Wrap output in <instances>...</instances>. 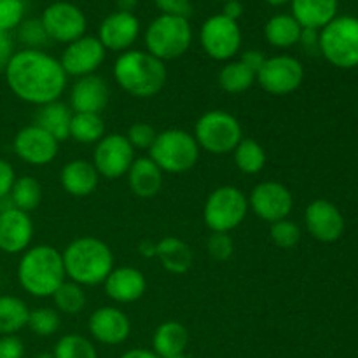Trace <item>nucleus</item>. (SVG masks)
<instances>
[{
    "mask_svg": "<svg viewBox=\"0 0 358 358\" xmlns=\"http://www.w3.org/2000/svg\"><path fill=\"white\" fill-rule=\"evenodd\" d=\"M3 76L14 96L35 107L58 101L65 93L69 79L59 59L38 49L14 52Z\"/></svg>",
    "mask_w": 358,
    "mask_h": 358,
    "instance_id": "1",
    "label": "nucleus"
},
{
    "mask_svg": "<svg viewBox=\"0 0 358 358\" xmlns=\"http://www.w3.org/2000/svg\"><path fill=\"white\" fill-rule=\"evenodd\" d=\"M112 73L122 91L140 100L157 96L168 80L166 63L140 49L121 52L114 62Z\"/></svg>",
    "mask_w": 358,
    "mask_h": 358,
    "instance_id": "2",
    "label": "nucleus"
},
{
    "mask_svg": "<svg viewBox=\"0 0 358 358\" xmlns=\"http://www.w3.org/2000/svg\"><path fill=\"white\" fill-rule=\"evenodd\" d=\"M63 268L70 282L80 287L103 285L114 266V254L103 240L94 236H79L62 252Z\"/></svg>",
    "mask_w": 358,
    "mask_h": 358,
    "instance_id": "3",
    "label": "nucleus"
},
{
    "mask_svg": "<svg viewBox=\"0 0 358 358\" xmlns=\"http://www.w3.org/2000/svg\"><path fill=\"white\" fill-rule=\"evenodd\" d=\"M20 287L37 299H48L66 280L62 252L51 245H35L21 254L16 269Z\"/></svg>",
    "mask_w": 358,
    "mask_h": 358,
    "instance_id": "4",
    "label": "nucleus"
},
{
    "mask_svg": "<svg viewBox=\"0 0 358 358\" xmlns=\"http://www.w3.org/2000/svg\"><path fill=\"white\" fill-rule=\"evenodd\" d=\"M198 142L194 135L185 129L170 128L157 133L152 147L149 149V157L159 166L163 173L182 175L191 171L199 159Z\"/></svg>",
    "mask_w": 358,
    "mask_h": 358,
    "instance_id": "5",
    "label": "nucleus"
},
{
    "mask_svg": "<svg viewBox=\"0 0 358 358\" xmlns=\"http://www.w3.org/2000/svg\"><path fill=\"white\" fill-rule=\"evenodd\" d=\"M147 52L161 62H171L189 51L192 44V28L187 17L159 14L143 34Z\"/></svg>",
    "mask_w": 358,
    "mask_h": 358,
    "instance_id": "6",
    "label": "nucleus"
},
{
    "mask_svg": "<svg viewBox=\"0 0 358 358\" xmlns=\"http://www.w3.org/2000/svg\"><path fill=\"white\" fill-rule=\"evenodd\" d=\"M194 138L199 149L212 156L233 154L243 138V128L231 112L222 108H212L199 115L194 124Z\"/></svg>",
    "mask_w": 358,
    "mask_h": 358,
    "instance_id": "7",
    "label": "nucleus"
},
{
    "mask_svg": "<svg viewBox=\"0 0 358 358\" xmlns=\"http://www.w3.org/2000/svg\"><path fill=\"white\" fill-rule=\"evenodd\" d=\"M248 196L234 185L213 189L203 206V220L212 233H231L248 215Z\"/></svg>",
    "mask_w": 358,
    "mask_h": 358,
    "instance_id": "8",
    "label": "nucleus"
},
{
    "mask_svg": "<svg viewBox=\"0 0 358 358\" xmlns=\"http://www.w3.org/2000/svg\"><path fill=\"white\" fill-rule=\"evenodd\" d=\"M320 55L338 69L358 66V17L336 16L325 24L320 30Z\"/></svg>",
    "mask_w": 358,
    "mask_h": 358,
    "instance_id": "9",
    "label": "nucleus"
},
{
    "mask_svg": "<svg viewBox=\"0 0 358 358\" xmlns=\"http://www.w3.org/2000/svg\"><path fill=\"white\" fill-rule=\"evenodd\" d=\"M243 35L238 21L224 14H213L199 28V44L215 62H231L240 52Z\"/></svg>",
    "mask_w": 358,
    "mask_h": 358,
    "instance_id": "10",
    "label": "nucleus"
},
{
    "mask_svg": "<svg viewBox=\"0 0 358 358\" xmlns=\"http://www.w3.org/2000/svg\"><path fill=\"white\" fill-rule=\"evenodd\" d=\"M304 83V66L290 55H276L266 58L257 72V84L269 94L285 96L294 93Z\"/></svg>",
    "mask_w": 358,
    "mask_h": 358,
    "instance_id": "11",
    "label": "nucleus"
},
{
    "mask_svg": "<svg viewBox=\"0 0 358 358\" xmlns=\"http://www.w3.org/2000/svg\"><path fill=\"white\" fill-rule=\"evenodd\" d=\"M42 24L45 28L49 41L59 44H70L77 38L84 37L87 30V17L80 7L76 3L58 0L51 2L44 9L41 16Z\"/></svg>",
    "mask_w": 358,
    "mask_h": 358,
    "instance_id": "12",
    "label": "nucleus"
},
{
    "mask_svg": "<svg viewBox=\"0 0 358 358\" xmlns=\"http://www.w3.org/2000/svg\"><path fill=\"white\" fill-rule=\"evenodd\" d=\"M135 161V149L128 142L126 135L108 133L94 145L93 166L98 175L107 180H117L124 177Z\"/></svg>",
    "mask_w": 358,
    "mask_h": 358,
    "instance_id": "13",
    "label": "nucleus"
},
{
    "mask_svg": "<svg viewBox=\"0 0 358 358\" xmlns=\"http://www.w3.org/2000/svg\"><path fill=\"white\" fill-rule=\"evenodd\" d=\"M248 208L264 222H278L289 219L294 208V196L282 182H259L248 194Z\"/></svg>",
    "mask_w": 358,
    "mask_h": 358,
    "instance_id": "14",
    "label": "nucleus"
},
{
    "mask_svg": "<svg viewBox=\"0 0 358 358\" xmlns=\"http://www.w3.org/2000/svg\"><path fill=\"white\" fill-rule=\"evenodd\" d=\"M105 56H107V49L98 41V37L84 35V37L66 44V48L62 52V58H59V63H62L66 76L79 79V77L96 73L101 63L105 62Z\"/></svg>",
    "mask_w": 358,
    "mask_h": 358,
    "instance_id": "15",
    "label": "nucleus"
},
{
    "mask_svg": "<svg viewBox=\"0 0 358 358\" xmlns=\"http://www.w3.org/2000/svg\"><path fill=\"white\" fill-rule=\"evenodd\" d=\"M13 149L23 163L31 164V166H45L58 156L59 142L37 124H30L16 133L13 140Z\"/></svg>",
    "mask_w": 358,
    "mask_h": 358,
    "instance_id": "16",
    "label": "nucleus"
},
{
    "mask_svg": "<svg viewBox=\"0 0 358 358\" xmlns=\"http://www.w3.org/2000/svg\"><path fill=\"white\" fill-rule=\"evenodd\" d=\"M304 226L320 243H334L345 233V217L329 199H313L304 210Z\"/></svg>",
    "mask_w": 358,
    "mask_h": 358,
    "instance_id": "17",
    "label": "nucleus"
},
{
    "mask_svg": "<svg viewBox=\"0 0 358 358\" xmlns=\"http://www.w3.org/2000/svg\"><path fill=\"white\" fill-rule=\"evenodd\" d=\"M87 331L94 341L101 345H122L131 334V322L122 310L115 306H101L91 313Z\"/></svg>",
    "mask_w": 358,
    "mask_h": 358,
    "instance_id": "18",
    "label": "nucleus"
},
{
    "mask_svg": "<svg viewBox=\"0 0 358 358\" xmlns=\"http://www.w3.org/2000/svg\"><path fill=\"white\" fill-rule=\"evenodd\" d=\"M140 35V21L133 13L115 10L108 14L98 28V41L107 51H129Z\"/></svg>",
    "mask_w": 358,
    "mask_h": 358,
    "instance_id": "19",
    "label": "nucleus"
},
{
    "mask_svg": "<svg viewBox=\"0 0 358 358\" xmlns=\"http://www.w3.org/2000/svg\"><path fill=\"white\" fill-rule=\"evenodd\" d=\"M34 240V222L30 213L10 208L0 212V252L9 255L23 254Z\"/></svg>",
    "mask_w": 358,
    "mask_h": 358,
    "instance_id": "20",
    "label": "nucleus"
},
{
    "mask_svg": "<svg viewBox=\"0 0 358 358\" xmlns=\"http://www.w3.org/2000/svg\"><path fill=\"white\" fill-rule=\"evenodd\" d=\"M110 100V90L103 77L86 76L79 77L70 90V105L73 114H101Z\"/></svg>",
    "mask_w": 358,
    "mask_h": 358,
    "instance_id": "21",
    "label": "nucleus"
},
{
    "mask_svg": "<svg viewBox=\"0 0 358 358\" xmlns=\"http://www.w3.org/2000/svg\"><path fill=\"white\" fill-rule=\"evenodd\" d=\"M105 296L117 304H131L147 292V278L133 266L114 268L103 282Z\"/></svg>",
    "mask_w": 358,
    "mask_h": 358,
    "instance_id": "22",
    "label": "nucleus"
},
{
    "mask_svg": "<svg viewBox=\"0 0 358 358\" xmlns=\"http://www.w3.org/2000/svg\"><path fill=\"white\" fill-rule=\"evenodd\" d=\"M100 175L91 161L72 159L59 171V184L66 194L73 198H87L96 191Z\"/></svg>",
    "mask_w": 358,
    "mask_h": 358,
    "instance_id": "23",
    "label": "nucleus"
},
{
    "mask_svg": "<svg viewBox=\"0 0 358 358\" xmlns=\"http://www.w3.org/2000/svg\"><path fill=\"white\" fill-rule=\"evenodd\" d=\"M126 177H128L129 191L140 199L154 198L163 189L164 173L149 156L135 157Z\"/></svg>",
    "mask_w": 358,
    "mask_h": 358,
    "instance_id": "24",
    "label": "nucleus"
},
{
    "mask_svg": "<svg viewBox=\"0 0 358 358\" xmlns=\"http://www.w3.org/2000/svg\"><path fill=\"white\" fill-rule=\"evenodd\" d=\"M290 7L301 27L322 30L338 16L339 0H290Z\"/></svg>",
    "mask_w": 358,
    "mask_h": 358,
    "instance_id": "25",
    "label": "nucleus"
},
{
    "mask_svg": "<svg viewBox=\"0 0 358 358\" xmlns=\"http://www.w3.org/2000/svg\"><path fill=\"white\" fill-rule=\"evenodd\" d=\"M156 257L171 275H185L192 268L194 252L177 236H164L156 245Z\"/></svg>",
    "mask_w": 358,
    "mask_h": 358,
    "instance_id": "26",
    "label": "nucleus"
},
{
    "mask_svg": "<svg viewBox=\"0 0 358 358\" xmlns=\"http://www.w3.org/2000/svg\"><path fill=\"white\" fill-rule=\"evenodd\" d=\"M72 108L66 103H63L62 100L51 101V103H45L37 107L35 112V122L38 128H42L44 131H48L58 142H65L66 138H70V122H72Z\"/></svg>",
    "mask_w": 358,
    "mask_h": 358,
    "instance_id": "27",
    "label": "nucleus"
},
{
    "mask_svg": "<svg viewBox=\"0 0 358 358\" xmlns=\"http://www.w3.org/2000/svg\"><path fill=\"white\" fill-rule=\"evenodd\" d=\"M189 345V331L177 320H166L154 331L152 352L159 358L180 355Z\"/></svg>",
    "mask_w": 358,
    "mask_h": 358,
    "instance_id": "28",
    "label": "nucleus"
},
{
    "mask_svg": "<svg viewBox=\"0 0 358 358\" xmlns=\"http://www.w3.org/2000/svg\"><path fill=\"white\" fill-rule=\"evenodd\" d=\"M303 27L292 14H275L264 24V37L269 45L276 49H289L299 44Z\"/></svg>",
    "mask_w": 358,
    "mask_h": 358,
    "instance_id": "29",
    "label": "nucleus"
},
{
    "mask_svg": "<svg viewBox=\"0 0 358 358\" xmlns=\"http://www.w3.org/2000/svg\"><path fill=\"white\" fill-rule=\"evenodd\" d=\"M30 308L21 297L0 296V336L17 334L27 327Z\"/></svg>",
    "mask_w": 358,
    "mask_h": 358,
    "instance_id": "30",
    "label": "nucleus"
},
{
    "mask_svg": "<svg viewBox=\"0 0 358 358\" xmlns=\"http://www.w3.org/2000/svg\"><path fill=\"white\" fill-rule=\"evenodd\" d=\"M217 80H219V86L222 91L229 94H240L250 90L257 83V76L247 65H243L240 59H231L220 69Z\"/></svg>",
    "mask_w": 358,
    "mask_h": 358,
    "instance_id": "31",
    "label": "nucleus"
},
{
    "mask_svg": "<svg viewBox=\"0 0 358 358\" xmlns=\"http://www.w3.org/2000/svg\"><path fill=\"white\" fill-rule=\"evenodd\" d=\"M234 154V164H236L238 170L245 175H257L264 170L266 161H268V156H266V150L257 140L248 138V136H243L241 142L238 143L236 149L233 150Z\"/></svg>",
    "mask_w": 358,
    "mask_h": 358,
    "instance_id": "32",
    "label": "nucleus"
},
{
    "mask_svg": "<svg viewBox=\"0 0 358 358\" xmlns=\"http://www.w3.org/2000/svg\"><path fill=\"white\" fill-rule=\"evenodd\" d=\"M105 133V121L101 114H73L72 122H70V138L76 140L77 143H84V145H96Z\"/></svg>",
    "mask_w": 358,
    "mask_h": 358,
    "instance_id": "33",
    "label": "nucleus"
},
{
    "mask_svg": "<svg viewBox=\"0 0 358 358\" xmlns=\"http://www.w3.org/2000/svg\"><path fill=\"white\" fill-rule=\"evenodd\" d=\"M9 199L13 203L14 208L21 210V212H34L38 208L42 201V185L31 175H23L17 177L14 182L13 189L9 192Z\"/></svg>",
    "mask_w": 358,
    "mask_h": 358,
    "instance_id": "34",
    "label": "nucleus"
},
{
    "mask_svg": "<svg viewBox=\"0 0 358 358\" xmlns=\"http://www.w3.org/2000/svg\"><path fill=\"white\" fill-rule=\"evenodd\" d=\"M52 303H55V310L58 311V313H80L87 303L84 287H80L79 283L76 282H70V280H65V282L58 287V290L52 294Z\"/></svg>",
    "mask_w": 358,
    "mask_h": 358,
    "instance_id": "35",
    "label": "nucleus"
},
{
    "mask_svg": "<svg viewBox=\"0 0 358 358\" xmlns=\"http://www.w3.org/2000/svg\"><path fill=\"white\" fill-rule=\"evenodd\" d=\"M55 358H98L93 343L80 334H66L58 339L52 352Z\"/></svg>",
    "mask_w": 358,
    "mask_h": 358,
    "instance_id": "36",
    "label": "nucleus"
},
{
    "mask_svg": "<svg viewBox=\"0 0 358 358\" xmlns=\"http://www.w3.org/2000/svg\"><path fill=\"white\" fill-rule=\"evenodd\" d=\"M59 325H62V317H59V313L55 308H37V310H30L27 327L35 336L49 338V336L58 332Z\"/></svg>",
    "mask_w": 358,
    "mask_h": 358,
    "instance_id": "37",
    "label": "nucleus"
},
{
    "mask_svg": "<svg viewBox=\"0 0 358 358\" xmlns=\"http://www.w3.org/2000/svg\"><path fill=\"white\" fill-rule=\"evenodd\" d=\"M17 30V41L24 45V49H38L45 48L49 42L45 28L42 24L41 17H30V20H23V23L16 28Z\"/></svg>",
    "mask_w": 358,
    "mask_h": 358,
    "instance_id": "38",
    "label": "nucleus"
},
{
    "mask_svg": "<svg viewBox=\"0 0 358 358\" xmlns=\"http://www.w3.org/2000/svg\"><path fill=\"white\" fill-rule=\"evenodd\" d=\"M301 236H303V233H301L299 224L290 219L278 220V222H273L269 226V238L276 247L283 248V250H290V248L296 247L301 241Z\"/></svg>",
    "mask_w": 358,
    "mask_h": 358,
    "instance_id": "39",
    "label": "nucleus"
},
{
    "mask_svg": "<svg viewBox=\"0 0 358 358\" xmlns=\"http://www.w3.org/2000/svg\"><path fill=\"white\" fill-rule=\"evenodd\" d=\"M24 0H0V30H16L24 20Z\"/></svg>",
    "mask_w": 358,
    "mask_h": 358,
    "instance_id": "40",
    "label": "nucleus"
},
{
    "mask_svg": "<svg viewBox=\"0 0 358 358\" xmlns=\"http://www.w3.org/2000/svg\"><path fill=\"white\" fill-rule=\"evenodd\" d=\"M206 252L217 262L229 261L234 255V240L229 233H212L206 238Z\"/></svg>",
    "mask_w": 358,
    "mask_h": 358,
    "instance_id": "41",
    "label": "nucleus"
},
{
    "mask_svg": "<svg viewBox=\"0 0 358 358\" xmlns=\"http://www.w3.org/2000/svg\"><path fill=\"white\" fill-rule=\"evenodd\" d=\"M156 136V129L150 124H147V122H135V124L129 126L128 133H126V138L131 143L133 149L138 150H149Z\"/></svg>",
    "mask_w": 358,
    "mask_h": 358,
    "instance_id": "42",
    "label": "nucleus"
},
{
    "mask_svg": "<svg viewBox=\"0 0 358 358\" xmlns=\"http://www.w3.org/2000/svg\"><path fill=\"white\" fill-rule=\"evenodd\" d=\"M161 14L168 16H180L187 17L192 14V2L191 0H154Z\"/></svg>",
    "mask_w": 358,
    "mask_h": 358,
    "instance_id": "43",
    "label": "nucleus"
},
{
    "mask_svg": "<svg viewBox=\"0 0 358 358\" xmlns=\"http://www.w3.org/2000/svg\"><path fill=\"white\" fill-rule=\"evenodd\" d=\"M24 343L16 334L0 336V358H23Z\"/></svg>",
    "mask_w": 358,
    "mask_h": 358,
    "instance_id": "44",
    "label": "nucleus"
},
{
    "mask_svg": "<svg viewBox=\"0 0 358 358\" xmlns=\"http://www.w3.org/2000/svg\"><path fill=\"white\" fill-rule=\"evenodd\" d=\"M16 171H14L13 164L6 159H0V199L7 198L13 189L14 182H16Z\"/></svg>",
    "mask_w": 358,
    "mask_h": 358,
    "instance_id": "45",
    "label": "nucleus"
},
{
    "mask_svg": "<svg viewBox=\"0 0 358 358\" xmlns=\"http://www.w3.org/2000/svg\"><path fill=\"white\" fill-rule=\"evenodd\" d=\"M299 44L303 45V49L308 55H318L320 52V31L311 30V28H303Z\"/></svg>",
    "mask_w": 358,
    "mask_h": 358,
    "instance_id": "46",
    "label": "nucleus"
},
{
    "mask_svg": "<svg viewBox=\"0 0 358 358\" xmlns=\"http://www.w3.org/2000/svg\"><path fill=\"white\" fill-rule=\"evenodd\" d=\"M266 58H268V56H266L262 51H259V49H248V51H245L243 55H241L240 62L243 63V65H247L248 69H250L252 72L257 76V72L261 70V66L264 65Z\"/></svg>",
    "mask_w": 358,
    "mask_h": 358,
    "instance_id": "47",
    "label": "nucleus"
},
{
    "mask_svg": "<svg viewBox=\"0 0 358 358\" xmlns=\"http://www.w3.org/2000/svg\"><path fill=\"white\" fill-rule=\"evenodd\" d=\"M14 55V42L7 31L0 30V72H3L7 63L10 62Z\"/></svg>",
    "mask_w": 358,
    "mask_h": 358,
    "instance_id": "48",
    "label": "nucleus"
},
{
    "mask_svg": "<svg viewBox=\"0 0 358 358\" xmlns=\"http://www.w3.org/2000/svg\"><path fill=\"white\" fill-rule=\"evenodd\" d=\"M220 14H224V16L229 17V20L238 21L243 16V3H241L240 0H229V2L224 3V9Z\"/></svg>",
    "mask_w": 358,
    "mask_h": 358,
    "instance_id": "49",
    "label": "nucleus"
},
{
    "mask_svg": "<svg viewBox=\"0 0 358 358\" xmlns=\"http://www.w3.org/2000/svg\"><path fill=\"white\" fill-rule=\"evenodd\" d=\"M156 245L157 241H152L150 238H143L138 243V254L145 259L156 257Z\"/></svg>",
    "mask_w": 358,
    "mask_h": 358,
    "instance_id": "50",
    "label": "nucleus"
},
{
    "mask_svg": "<svg viewBox=\"0 0 358 358\" xmlns=\"http://www.w3.org/2000/svg\"><path fill=\"white\" fill-rule=\"evenodd\" d=\"M119 358H159V357H157L154 352H150V350L133 348V350H128L126 353H122Z\"/></svg>",
    "mask_w": 358,
    "mask_h": 358,
    "instance_id": "51",
    "label": "nucleus"
},
{
    "mask_svg": "<svg viewBox=\"0 0 358 358\" xmlns=\"http://www.w3.org/2000/svg\"><path fill=\"white\" fill-rule=\"evenodd\" d=\"M136 6H138V0H117V10H124V13H133Z\"/></svg>",
    "mask_w": 358,
    "mask_h": 358,
    "instance_id": "52",
    "label": "nucleus"
},
{
    "mask_svg": "<svg viewBox=\"0 0 358 358\" xmlns=\"http://www.w3.org/2000/svg\"><path fill=\"white\" fill-rule=\"evenodd\" d=\"M264 2L271 7H282L285 6V3H289L290 0H264Z\"/></svg>",
    "mask_w": 358,
    "mask_h": 358,
    "instance_id": "53",
    "label": "nucleus"
},
{
    "mask_svg": "<svg viewBox=\"0 0 358 358\" xmlns=\"http://www.w3.org/2000/svg\"><path fill=\"white\" fill-rule=\"evenodd\" d=\"M35 358H55V357H52V353H41V355H37Z\"/></svg>",
    "mask_w": 358,
    "mask_h": 358,
    "instance_id": "54",
    "label": "nucleus"
},
{
    "mask_svg": "<svg viewBox=\"0 0 358 358\" xmlns=\"http://www.w3.org/2000/svg\"><path fill=\"white\" fill-rule=\"evenodd\" d=\"M168 358H187L184 355V353H180V355H173V357H168Z\"/></svg>",
    "mask_w": 358,
    "mask_h": 358,
    "instance_id": "55",
    "label": "nucleus"
},
{
    "mask_svg": "<svg viewBox=\"0 0 358 358\" xmlns=\"http://www.w3.org/2000/svg\"><path fill=\"white\" fill-rule=\"evenodd\" d=\"M219 2H224V3H226V2H229V0H219Z\"/></svg>",
    "mask_w": 358,
    "mask_h": 358,
    "instance_id": "56",
    "label": "nucleus"
},
{
    "mask_svg": "<svg viewBox=\"0 0 358 358\" xmlns=\"http://www.w3.org/2000/svg\"><path fill=\"white\" fill-rule=\"evenodd\" d=\"M49 2H58V0H49Z\"/></svg>",
    "mask_w": 358,
    "mask_h": 358,
    "instance_id": "57",
    "label": "nucleus"
}]
</instances>
